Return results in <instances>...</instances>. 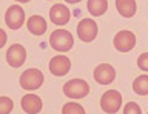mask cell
<instances>
[{
  "label": "cell",
  "instance_id": "6da1fadb",
  "mask_svg": "<svg viewBox=\"0 0 148 114\" xmlns=\"http://www.w3.org/2000/svg\"><path fill=\"white\" fill-rule=\"evenodd\" d=\"M49 45L51 48L59 53H66L73 48L74 45V37L71 33L66 29H56L49 35Z\"/></svg>",
  "mask_w": 148,
  "mask_h": 114
},
{
  "label": "cell",
  "instance_id": "7a4b0ae2",
  "mask_svg": "<svg viewBox=\"0 0 148 114\" xmlns=\"http://www.w3.org/2000/svg\"><path fill=\"white\" fill-rule=\"evenodd\" d=\"M45 82L43 72L37 68H29V70L23 71L20 76V86L26 91H34L39 89Z\"/></svg>",
  "mask_w": 148,
  "mask_h": 114
},
{
  "label": "cell",
  "instance_id": "3957f363",
  "mask_svg": "<svg viewBox=\"0 0 148 114\" xmlns=\"http://www.w3.org/2000/svg\"><path fill=\"white\" fill-rule=\"evenodd\" d=\"M122 106V94L116 89H108L100 97V108L106 114H116Z\"/></svg>",
  "mask_w": 148,
  "mask_h": 114
},
{
  "label": "cell",
  "instance_id": "277c9868",
  "mask_svg": "<svg viewBox=\"0 0 148 114\" xmlns=\"http://www.w3.org/2000/svg\"><path fill=\"white\" fill-rule=\"evenodd\" d=\"M90 93V86L83 79H71L63 85V94L69 99H83Z\"/></svg>",
  "mask_w": 148,
  "mask_h": 114
},
{
  "label": "cell",
  "instance_id": "5b68a950",
  "mask_svg": "<svg viewBox=\"0 0 148 114\" xmlns=\"http://www.w3.org/2000/svg\"><path fill=\"white\" fill-rule=\"evenodd\" d=\"M5 23L9 29H20L25 23V11L18 5L9 6L5 12Z\"/></svg>",
  "mask_w": 148,
  "mask_h": 114
},
{
  "label": "cell",
  "instance_id": "8992f818",
  "mask_svg": "<svg viewBox=\"0 0 148 114\" xmlns=\"http://www.w3.org/2000/svg\"><path fill=\"white\" fill-rule=\"evenodd\" d=\"M134 46H136V35L131 31L123 29L114 35V48L119 53H130Z\"/></svg>",
  "mask_w": 148,
  "mask_h": 114
},
{
  "label": "cell",
  "instance_id": "52a82bcc",
  "mask_svg": "<svg viewBox=\"0 0 148 114\" xmlns=\"http://www.w3.org/2000/svg\"><path fill=\"white\" fill-rule=\"evenodd\" d=\"M97 23L91 19H83L77 25V35L85 43H90L97 37Z\"/></svg>",
  "mask_w": 148,
  "mask_h": 114
},
{
  "label": "cell",
  "instance_id": "ba28073f",
  "mask_svg": "<svg viewBox=\"0 0 148 114\" xmlns=\"http://www.w3.org/2000/svg\"><path fill=\"white\" fill-rule=\"evenodd\" d=\"M26 60V49L20 43H14L6 51V62L11 68H20Z\"/></svg>",
  "mask_w": 148,
  "mask_h": 114
},
{
  "label": "cell",
  "instance_id": "9c48e42d",
  "mask_svg": "<svg viewBox=\"0 0 148 114\" xmlns=\"http://www.w3.org/2000/svg\"><path fill=\"white\" fill-rule=\"evenodd\" d=\"M116 79V70L110 63H100L94 70V80L99 85H110Z\"/></svg>",
  "mask_w": 148,
  "mask_h": 114
},
{
  "label": "cell",
  "instance_id": "30bf717a",
  "mask_svg": "<svg viewBox=\"0 0 148 114\" xmlns=\"http://www.w3.org/2000/svg\"><path fill=\"white\" fill-rule=\"evenodd\" d=\"M71 70V60L65 56H54L49 60V72L53 76L62 77L66 76Z\"/></svg>",
  "mask_w": 148,
  "mask_h": 114
},
{
  "label": "cell",
  "instance_id": "8fae6325",
  "mask_svg": "<svg viewBox=\"0 0 148 114\" xmlns=\"http://www.w3.org/2000/svg\"><path fill=\"white\" fill-rule=\"evenodd\" d=\"M69 17H71V12L63 3H56L54 6H51L49 10V19L54 25L63 26L69 22Z\"/></svg>",
  "mask_w": 148,
  "mask_h": 114
},
{
  "label": "cell",
  "instance_id": "7c38bea8",
  "mask_svg": "<svg viewBox=\"0 0 148 114\" xmlns=\"http://www.w3.org/2000/svg\"><path fill=\"white\" fill-rule=\"evenodd\" d=\"M22 109L26 114H39L43 108V103H42V99L37 94H25L22 97Z\"/></svg>",
  "mask_w": 148,
  "mask_h": 114
},
{
  "label": "cell",
  "instance_id": "4fadbf2b",
  "mask_svg": "<svg viewBox=\"0 0 148 114\" xmlns=\"http://www.w3.org/2000/svg\"><path fill=\"white\" fill-rule=\"evenodd\" d=\"M26 28L31 34H34V35H43L46 33L48 25H46V20L43 19V17L36 14V16H31L29 19H28Z\"/></svg>",
  "mask_w": 148,
  "mask_h": 114
},
{
  "label": "cell",
  "instance_id": "5bb4252c",
  "mask_svg": "<svg viewBox=\"0 0 148 114\" xmlns=\"http://www.w3.org/2000/svg\"><path fill=\"white\" fill-rule=\"evenodd\" d=\"M116 10L122 17H133L136 14L137 5H136V0H116Z\"/></svg>",
  "mask_w": 148,
  "mask_h": 114
},
{
  "label": "cell",
  "instance_id": "9a60e30c",
  "mask_svg": "<svg viewBox=\"0 0 148 114\" xmlns=\"http://www.w3.org/2000/svg\"><path fill=\"white\" fill-rule=\"evenodd\" d=\"M88 12L94 17L103 16L108 10V0H88L86 3Z\"/></svg>",
  "mask_w": 148,
  "mask_h": 114
},
{
  "label": "cell",
  "instance_id": "2e32d148",
  "mask_svg": "<svg viewBox=\"0 0 148 114\" xmlns=\"http://www.w3.org/2000/svg\"><path fill=\"white\" fill-rule=\"evenodd\" d=\"M133 91L139 96L148 94V74H142L134 79L133 82Z\"/></svg>",
  "mask_w": 148,
  "mask_h": 114
},
{
  "label": "cell",
  "instance_id": "e0dca14e",
  "mask_svg": "<svg viewBox=\"0 0 148 114\" xmlns=\"http://www.w3.org/2000/svg\"><path fill=\"white\" fill-rule=\"evenodd\" d=\"M62 114H85V109H83L82 105H79L76 102H68L63 105Z\"/></svg>",
  "mask_w": 148,
  "mask_h": 114
},
{
  "label": "cell",
  "instance_id": "ac0fdd59",
  "mask_svg": "<svg viewBox=\"0 0 148 114\" xmlns=\"http://www.w3.org/2000/svg\"><path fill=\"white\" fill-rule=\"evenodd\" d=\"M14 108V102L6 96L0 97V114H9Z\"/></svg>",
  "mask_w": 148,
  "mask_h": 114
},
{
  "label": "cell",
  "instance_id": "d6986e66",
  "mask_svg": "<svg viewBox=\"0 0 148 114\" xmlns=\"http://www.w3.org/2000/svg\"><path fill=\"white\" fill-rule=\"evenodd\" d=\"M123 114H142V108L136 102H128L123 106Z\"/></svg>",
  "mask_w": 148,
  "mask_h": 114
},
{
  "label": "cell",
  "instance_id": "ffe728a7",
  "mask_svg": "<svg viewBox=\"0 0 148 114\" xmlns=\"http://www.w3.org/2000/svg\"><path fill=\"white\" fill-rule=\"evenodd\" d=\"M137 68L148 72V53H142L140 56L137 57Z\"/></svg>",
  "mask_w": 148,
  "mask_h": 114
},
{
  "label": "cell",
  "instance_id": "44dd1931",
  "mask_svg": "<svg viewBox=\"0 0 148 114\" xmlns=\"http://www.w3.org/2000/svg\"><path fill=\"white\" fill-rule=\"evenodd\" d=\"M6 40H8V35H6V33L0 28V49H2L5 45H6Z\"/></svg>",
  "mask_w": 148,
  "mask_h": 114
},
{
  "label": "cell",
  "instance_id": "7402d4cb",
  "mask_svg": "<svg viewBox=\"0 0 148 114\" xmlns=\"http://www.w3.org/2000/svg\"><path fill=\"white\" fill-rule=\"evenodd\" d=\"M66 3H79V2H82V0H65Z\"/></svg>",
  "mask_w": 148,
  "mask_h": 114
},
{
  "label": "cell",
  "instance_id": "603a6c76",
  "mask_svg": "<svg viewBox=\"0 0 148 114\" xmlns=\"http://www.w3.org/2000/svg\"><path fill=\"white\" fill-rule=\"evenodd\" d=\"M16 2H18V3H28V2H31V0H16Z\"/></svg>",
  "mask_w": 148,
  "mask_h": 114
},
{
  "label": "cell",
  "instance_id": "cb8c5ba5",
  "mask_svg": "<svg viewBox=\"0 0 148 114\" xmlns=\"http://www.w3.org/2000/svg\"><path fill=\"white\" fill-rule=\"evenodd\" d=\"M147 114H148V113H147Z\"/></svg>",
  "mask_w": 148,
  "mask_h": 114
}]
</instances>
